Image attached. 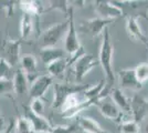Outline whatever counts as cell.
<instances>
[{"label":"cell","mask_w":148,"mask_h":133,"mask_svg":"<svg viewBox=\"0 0 148 133\" xmlns=\"http://www.w3.org/2000/svg\"><path fill=\"white\" fill-rule=\"evenodd\" d=\"M113 56H114V45L112 43L111 34L107 29H105L102 44L99 48V62L103 69V72L105 73L106 87L108 89H113V85L115 83V73L113 69Z\"/></svg>","instance_id":"obj_1"},{"label":"cell","mask_w":148,"mask_h":133,"mask_svg":"<svg viewBox=\"0 0 148 133\" xmlns=\"http://www.w3.org/2000/svg\"><path fill=\"white\" fill-rule=\"evenodd\" d=\"M69 29L68 19L63 22H59L56 25L47 28L41 34L39 39V43L41 45V49L47 48H56V45L62 40V38L66 34Z\"/></svg>","instance_id":"obj_2"},{"label":"cell","mask_w":148,"mask_h":133,"mask_svg":"<svg viewBox=\"0 0 148 133\" xmlns=\"http://www.w3.org/2000/svg\"><path fill=\"white\" fill-rule=\"evenodd\" d=\"M66 18L69 21V29L66 34H65V38H64V49L70 56H73L74 53H76L79 51V49L81 48V44L79 37H77L75 23H74V13L72 6L69 9Z\"/></svg>","instance_id":"obj_3"},{"label":"cell","mask_w":148,"mask_h":133,"mask_svg":"<svg viewBox=\"0 0 148 133\" xmlns=\"http://www.w3.org/2000/svg\"><path fill=\"white\" fill-rule=\"evenodd\" d=\"M99 64V59L96 60L92 54H87L85 53L84 56H82L80 59L76 60V62L73 64L74 65V74H75V80L76 82H81L87 73L94 69L95 67H97Z\"/></svg>","instance_id":"obj_4"},{"label":"cell","mask_w":148,"mask_h":133,"mask_svg":"<svg viewBox=\"0 0 148 133\" xmlns=\"http://www.w3.org/2000/svg\"><path fill=\"white\" fill-rule=\"evenodd\" d=\"M87 87L82 85H73V84H63V83H56L54 84V99L52 107L54 109H59L62 107L64 100L68 98L71 93L74 92H82Z\"/></svg>","instance_id":"obj_5"},{"label":"cell","mask_w":148,"mask_h":133,"mask_svg":"<svg viewBox=\"0 0 148 133\" xmlns=\"http://www.w3.org/2000/svg\"><path fill=\"white\" fill-rule=\"evenodd\" d=\"M95 12L99 18L106 20H115L123 17V10L114 3V1H96L95 2Z\"/></svg>","instance_id":"obj_6"},{"label":"cell","mask_w":148,"mask_h":133,"mask_svg":"<svg viewBox=\"0 0 148 133\" xmlns=\"http://www.w3.org/2000/svg\"><path fill=\"white\" fill-rule=\"evenodd\" d=\"M114 20H106L102 18H92L82 21L80 25V31L83 33L91 34L92 37H97L102 32H104L105 29H107V25L113 23Z\"/></svg>","instance_id":"obj_7"},{"label":"cell","mask_w":148,"mask_h":133,"mask_svg":"<svg viewBox=\"0 0 148 133\" xmlns=\"http://www.w3.org/2000/svg\"><path fill=\"white\" fill-rule=\"evenodd\" d=\"M20 47H21V40H12L8 39L2 42L1 45V52L3 54V59L7 62H9L11 67H14L20 62Z\"/></svg>","instance_id":"obj_8"},{"label":"cell","mask_w":148,"mask_h":133,"mask_svg":"<svg viewBox=\"0 0 148 133\" xmlns=\"http://www.w3.org/2000/svg\"><path fill=\"white\" fill-rule=\"evenodd\" d=\"M51 85H52V76H50L49 74L34 78L30 82L29 87V94L31 99H42Z\"/></svg>","instance_id":"obj_9"},{"label":"cell","mask_w":148,"mask_h":133,"mask_svg":"<svg viewBox=\"0 0 148 133\" xmlns=\"http://www.w3.org/2000/svg\"><path fill=\"white\" fill-rule=\"evenodd\" d=\"M118 83L122 89L128 90H140L143 84L137 80L135 69H121L117 73Z\"/></svg>","instance_id":"obj_10"},{"label":"cell","mask_w":148,"mask_h":133,"mask_svg":"<svg viewBox=\"0 0 148 133\" xmlns=\"http://www.w3.org/2000/svg\"><path fill=\"white\" fill-rule=\"evenodd\" d=\"M96 107L99 109V113L104 118L112 121H117L118 123L123 121V112L113 103V101H107V100H102L99 101Z\"/></svg>","instance_id":"obj_11"},{"label":"cell","mask_w":148,"mask_h":133,"mask_svg":"<svg viewBox=\"0 0 148 133\" xmlns=\"http://www.w3.org/2000/svg\"><path fill=\"white\" fill-rule=\"evenodd\" d=\"M126 31L130 38L148 45V38L143 32L142 28L139 27L137 17H135V16H127L126 17Z\"/></svg>","instance_id":"obj_12"},{"label":"cell","mask_w":148,"mask_h":133,"mask_svg":"<svg viewBox=\"0 0 148 133\" xmlns=\"http://www.w3.org/2000/svg\"><path fill=\"white\" fill-rule=\"evenodd\" d=\"M25 118H28V120L31 122V125L33 127L34 133H50L52 130V125L50 123L47 118L40 116L37 114L32 113L30 109L27 110V113L25 115Z\"/></svg>","instance_id":"obj_13"},{"label":"cell","mask_w":148,"mask_h":133,"mask_svg":"<svg viewBox=\"0 0 148 133\" xmlns=\"http://www.w3.org/2000/svg\"><path fill=\"white\" fill-rule=\"evenodd\" d=\"M146 105H147V100L139 95H135L130 99V112L133 119L140 124V121L145 118L146 114Z\"/></svg>","instance_id":"obj_14"},{"label":"cell","mask_w":148,"mask_h":133,"mask_svg":"<svg viewBox=\"0 0 148 133\" xmlns=\"http://www.w3.org/2000/svg\"><path fill=\"white\" fill-rule=\"evenodd\" d=\"M113 103L122 112L130 113V99L124 93V91L121 88H113L110 92Z\"/></svg>","instance_id":"obj_15"},{"label":"cell","mask_w":148,"mask_h":133,"mask_svg":"<svg viewBox=\"0 0 148 133\" xmlns=\"http://www.w3.org/2000/svg\"><path fill=\"white\" fill-rule=\"evenodd\" d=\"M13 91L18 95H22L29 91L30 81L28 76L21 69H18L13 74Z\"/></svg>","instance_id":"obj_16"},{"label":"cell","mask_w":148,"mask_h":133,"mask_svg":"<svg viewBox=\"0 0 148 133\" xmlns=\"http://www.w3.org/2000/svg\"><path fill=\"white\" fill-rule=\"evenodd\" d=\"M20 8L23 13H27L34 19H38L39 16L45 12L43 5L40 1H32V0H27V1H20Z\"/></svg>","instance_id":"obj_17"},{"label":"cell","mask_w":148,"mask_h":133,"mask_svg":"<svg viewBox=\"0 0 148 133\" xmlns=\"http://www.w3.org/2000/svg\"><path fill=\"white\" fill-rule=\"evenodd\" d=\"M79 127L83 129L86 133H111L110 131L103 129L97 121H95L90 116H80Z\"/></svg>","instance_id":"obj_18"},{"label":"cell","mask_w":148,"mask_h":133,"mask_svg":"<svg viewBox=\"0 0 148 133\" xmlns=\"http://www.w3.org/2000/svg\"><path fill=\"white\" fill-rule=\"evenodd\" d=\"M20 65H21L20 69L25 72L28 78L37 72L38 62L37 59L33 54H29V53L23 54L22 57L20 58Z\"/></svg>","instance_id":"obj_19"},{"label":"cell","mask_w":148,"mask_h":133,"mask_svg":"<svg viewBox=\"0 0 148 133\" xmlns=\"http://www.w3.org/2000/svg\"><path fill=\"white\" fill-rule=\"evenodd\" d=\"M40 57H41L42 62L47 67V65H49L54 61L63 59L64 58V52L60 49H58V48H47V49H41Z\"/></svg>","instance_id":"obj_20"},{"label":"cell","mask_w":148,"mask_h":133,"mask_svg":"<svg viewBox=\"0 0 148 133\" xmlns=\"http://www.w3.org/2000/svg\"><path fill=\"white\" fill-rule=\"evenodd\" d=\"M34 30V18L27 13H23L20 21V37L25 40L33 33Z\"/></svg>","instance_id":"obj_21"},{"label":"cell","mask_w":148,"mask_h":133,"mask_svg":"<svg viewBox=\"0 0 148 133\" xmlns=\"http://www.w3.org/2000/svg\"><path fill=\"white\" fill-rule=\"evenodd\" d=\"M69 67V60H65L64 58L60 59L58 61H54L51 64L47 65V70L49 72L50 76H60L64 73V71Z\"/></svg>","instance_id":"obj_22"},{"label":"cell","mask_w":148,"mask_h":133,"mask_svg":"<svg viewBox=\"0 0 148 133\" xmlns=\"http://www.w3.org/2000/svg\"><path fill=\"white\" fill-rule=\"evenodd\" d=\"M118 130L121 133H139L140 124L134 120H123L118 123Z\"/></svg>","instance_id":"obj_23"},{"label":"cell","mask_w":148,"mask_h":133,"mask_svg":"<svg viewBox=\"0 0 148 133\" xmlns=\"http://www.w3.org/2000/svg\"><path fill=\"white\" fill-rule=\"evenodd\" d=\"M16 129L18 133H34L31 122L25 116H20L16 123Z\"/></svg>","instance_id":"obj_24"},{"label":"cell","mask_w":148,"mask_h":133,"mask_svg":"<svg viewBox=\"0 0 148 133\" xmlns=\"http://www.w3.org/2000/svg\"><path fill=\"white\" fill-rule=\"evenodd\" d=\"M135 73L139 83H145L148 81V62L138 63L135 68Z\"/></svg>","instance_id":"obj_25"},{"label":"cell","mask_w":148,"mask_h":133,"mask_svg":"<svg viewBox=\"0 0 148 133\" xmlns=\"http://www.w3.org/2000/svg\"><path fill=\"white\" fill-rule=\"evenodd\" d=\"M29 109L32 113L44 116V102L42 99H32Z\"/></svg>","instance_id":"obj_26"},{"label":"cell","mask_w":148,"mask_h":133,"mask_svg":"<svg viewBox=\"0 0 148 133\" xmlns=\"http://www.w3.org/2000/svg\"><path fill=\"white\" fill-rule=\"evenodd\" d=\"M70 2L69 1H51L50 2L49 8L45 9V12H48L50 10H61L62 12L66 13L68 14V11L70 9Z\"/></svg>","instance_id":"obj_27"},{"label":"cell","mask_w":148,"mask_h":133,"mask_svg":"<svg viewBox=\"0 0 148 133\" xmlns=\"http://www.w3.org/2000/svg\"><path fill=\"white\" fill-rule=\"evenodd\" d=\"M11 65L3 58H0V79H9L8 76L11 72Z\"/></svg>","instance_id":"obj_28"},{"label":"cell","mask_w":148,"mask_h":133,"mask_svg":"<svg viewBox=\"0 0 148 133\" xmlns=\"http://www.w3.org/2000/svg\"><path fill=\"white\" fill-rule=\"evenodd\" d=\"M76 130L75 124H70V125H56L52 127V130L50 133H74Z\"/></svg>","instance_id":"obj_29"},{"label":"cell","mask_w":148,"mask_h":133,"mask_svg":"<svg viewBox=\"0 0 148 133\" xmlns=\"http://www.w3.org/2000/svg\"><path fill=\"white\" fill-rule=\"evenodd\" d=\"M13 91V83L10 79H0V94Z\"/></svg>","instance_id":"obj_30"},{"label":"cell","mask_w":148,"mask_h":133,"mask_svg":"<svg viewBox=\"0 0 148 133\" xmlns=\"http://www.w3.org/2000/svg\"><path fill=\"white\" fill-rule=\"evenodd\" d=\"M143 131H144V133H148V121L145 122V124L143 127Z\"/></svg>","instance_id":"obj_31"},{"label":"cell","mask_w":148,"mask_h":133,"mask_svg":"<svg viewBox=\"0 0 148 133\" xmlns=\"http://www.w3.org/2000/svg\"><path fill=\"white\" fill-rule=\"evenodd\" d=\"M0 8H2V2H0Z\"/></svg>","instance_id":"obj_32"},{"label":"cell","mask_w":148,"mask_h":133,"mask_svg":"<svg viewBox=\"0 0 148 133\" xmlns=\"http://www.w3.org/2000/svg\"><path fill=\"white\" fill-rule=\"evenodd\" d=\"M145 18H146V19H147V20H148V18H147V17H145Z\"/></svg>","instance_id":"obj_33"},{"label":"cell","mask_w":148,"mask_h":133,"mask_svg":"<svg viewBox=\"0 0 148 133\" xmlns=\"http://www.w3.org/2000/svg\"><path fill=\"white\" fill-rule=\"evenodd\" d=\"M0 119H1V114H0Z\"/></svg>","instance_id":"obj_34"},{"label":"cell","mask_w":148,"mask_h":133,"mask_svg":"<svg viewBox=\"0 0 148 133\" xmlns=\"http://www.w3.org/2000/svg\"><path fill=\"white\" fill-rule=\"evenodd\" d=\"M147 103H148V100H147Z\"/></svg>","instance_id":"obj_35"}]
</instances>
